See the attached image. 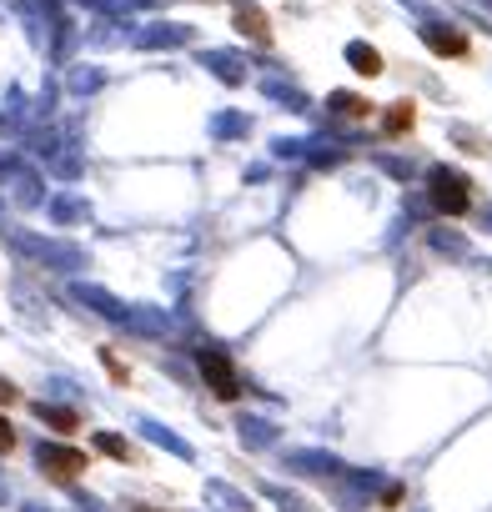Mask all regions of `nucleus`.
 I'll return each mask as SVG.
<instances>
[{
    "label": "nucleus",
    "instance_id": "obj_8",
    "mask_svg": "<svg viewBox=\"0 0 492 512\" xmlns=\"http://www.w3.org/2000/svg\"><path fill=\"white\" fill-rule=\"evenodd\" d=\"M332 106H337L342 121H372L382 111V106H372L367 96H352V91H332Z\"/></svg>",
    "mask_w": 492,
    "mask_h": 512
},
{
    "label": "nucleus",
    "instance_id": "obj_5",
    "mask_svg": "<svg viewBox=\"0 0 492 512\" xmlns=\"http://www.w3.org/2000/svg\"><path fill=\"white\" fill-rule=\"evenodd\" d=\"M417 41L437 61H467L472 56V36L457 31V26H417Z\"/></svg>",
    "mask_w": 492,
    "mask_h": 512
},
{
    "label": "nucleus",
    "instance_id": "obj_1",
    "mask_svg": "<svg viewBox=\"0 0 492 512\" xmlns=\"http://www.w3.org/2000/svg\"><path fill=\"white\" fill-rule=\"evenodd\" d=\"M427 201H432L437 216L462 221V216L472 211V181H467L457 166H432V171H427Z\"/></svg>",
    "mask_w": 492,
    "mask_h": 512
},
{
    "label": "nucleus",
    "instance_id": "obj_3",
    "mask_svg": "<svg viewBox=\"0 0 492 512\" xmlns=\"http://www.w3.org/2000/svg\"><path fill=\"white\" fill-rule=\"evenodd\" d=\"M36 467H41L51 482H76V477L91 472V452H81V447H71V442H41Z\"/></svg>",
    "mask_w": 492,
    "mask_h": 512
},
{
    "label": "nucleus",
    "instance_id": "obj_15",
    "mask_svg": "<svg viewBox=\"0 0 492 512\" xmlns=\"http://www.w3.org/2000/svg\"><path fill=\"white\" fill-rule=\"evenodd\" d=\"M206 6H216V0H206Z\"/></svg>",
    "mask_w": 492,
    "mask_h": 512
},
{
    "label": "nucleus",
    "instance_id": "obj_2",
    "mask_svg": "<svg viewBox=\"0 0 492 512\" xmlns=\"http://www.w3.org/2000/svg\"><path fill=\"white\" fill-rule=\"evenodd\" d=\"M196 372H201V382H206V392H211L216 402H241V397H246V382H241L231 352H221V347H196Z\"/></svg>",
    "mask_w": 492,
    "mask_h": 512
},
{
    "label": "nucleus",
    "instance_id": "obj_14",
    "mask_svg": "<svg viewBox=\"0 0 492 512\" xmlns=\"http://www.w3.org/2000/svg\"><path fill=\"white\" fill-rule=\"evenodd\" d=\"M131 512H156V507H131Z\"/></svg>",
    "mask_w": 492,
    "mask_h": 512
},
{
    "label": "nucleus",
    "instance_id": "obj_13",
    "mask_svg": "<svg viewBox=\"0 0 492 512\" xmlns=\"http://www.w3.org/2000/svg\"><path fill=\"white\" fill-rule=\"evenodd\" d=\"M0 452H16V427H11V417H0Z\"/></svg>",
    "mask_w": 492,
    "mask_h": 512
},
{
    "label": "nucleus",
    "instance_id": "obj_9",
    "mask_svg": "<svg viewBox=\"0 0 492 512\" xmlns=\"http://www.w3.org/2000/svg\"><path fill=\"white\" fill-rule=\"evenodd\" d=\"M36 417H41L46 427H56V432H66V437H71V432H81V417H76L71 407H46V402H41V407H36Z\"/></svg>",
    "mask_w": 492,
    "mask_h": 512
},
{
    "label": "nucleus",
    "instance_id": "obj_4",
    "mask_svg": "<svg viewBox=\"0 0 492 512\" xmlns=\"http://www.w3.org/2000/svg\"><path fill=\"white\" fill-rule=\"evenodd\" d=\"M231 26H236V36H241V41H252V46H262V51H272V46H277L272 16L257 6V0H236V6H231Z\"/></svg>",
    "mask_w": 492,
    "mask_h": 512
},
{
    "label": "nucleus",
    "instance_id": "obj_12",
    "mask_svg": "<svg viewBox=\"0 0 492 512\" xmlns=\"http://www.w3.org/2000/svg\"><path fill=\"white\" fill-rule=\"evenodd\" d=\"M16 402H21V387L11 377H0V407H16Z\"/></svg>",
    "mask_w": 492,
    "mask_h": 512
},
{
    "label": "nucleus",
    "instance_id": "obj_11",
    "mask_svg": "<svg viewBox=\"0 0 492 512\" xmlns=\"http://www.w3.org/2000/svg\"><path fill=\"white\" fill-rule=\"evenodd\" d=\"M96 357H101V367H106V377H111L116 387H131V367H126V362L116 357V347H101Z\"/></svg>",
    "mask_w": 492,
    "mask_h": 512
},
{
    "label": "nucleus",
    "instance_id": "obj_6",
    "mask_svg": "<svg viewBox=\"0 0 492 512\" xmlns=\"http://www.w3.org/2000/svg\"><path fill=\"white\" fill-rule=\"evenodd\" d=\"M377 121H382V136L387 141H402V136H412L417 131V101H392V106H382L377 111Z\"/></svg>",
    "mask_w": 492,
    "mask_h": 512
},
{
    "label": "nucleus",
    "instance_id": "obj_10",
    "mask_svg": "<svg viewBox=\"0 0 492 512\" xmlns=\"http://www.w3.org/2000/svg\"><path fill=\"white\" fill-rule=\"evenodd\" d=\"M91 442H96V452H106L111 462H136V447H131L126 437H116V432H96Z\"/></svg>",
    "mask_w": 492,
    "mask_h": 512
},
{
    "label": "nucleus",
    "instance_id": "obj_7",
    "mask_svg": "<svg viewBox=\"0 0 492 512\" xmlns=\"http://www.w3.org/2000/svg\"><path fill=\"white\" fill-rule=\"evenodd\" d=\"M342 56H347V66H352L362 81H377V76H387V56H382L372 41H347V51H342Z\"/></svg>",
    "mask_w": 492,
    "mask_h": 512
}]
</instances>
